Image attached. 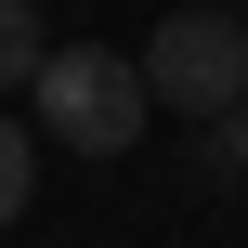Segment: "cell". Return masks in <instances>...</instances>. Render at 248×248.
<instances>
[{
    "label": "cell",
    "mask_w": 248,
    "mask_h": 248,
    "mask_svg": "<svg viewBox=\"0 0 248 248\" xmlns=\"http://www.w3.org/2000/svg\"><path fill=\"white\" fill-rule=\"evenodd\" d=\"M209 183H248V105H235V118H209Z\"/></svg>",
    "instance_id": "obj_5"
},
{
    "label": "cell",
    "mask_w": 248,
    "mask_h": 248,
    "mask_svg": "<svg viewBox=\"0 0 248 248\" xmlns=\"http://www.w3.org/2000/svg\"><path fill=\"white\" fill-rule=\"evenodd\" d=\"M26 105H39V131H52L65 157H131V144H144V118H157L144 52H105V39L52 52V65L26 78Z\"/></svg>",
    "instance_id": "obj_1"
},
{
    "label": "cell",
    "mask_w": 248,
    "mask_h": 248,
    "mask_svg": "<svg viewBox=\"0 0 248 248\" xmlns=\"http://www.w3.org/2000/svg\"><path fill=\"white\" fill-rule=\"evenodd\" d=\"M26 170H39V144H26V131H13V118H0V222H13V209H26Z\"/></svg>",
    "instance_id": "obj_4"
},
{
    "label": "cell",
    "mask_w": 248,
    "mask_h": 248,
    "mask_svg": "<svg viewBox=\"0 0 248 248\" xmlns=\"http://www.w3.org/2000/svg\"><path fill=\"white\" fill-rule=\"evenodd\" d=\"M209 13H235V0H209Z\"/></svg>",
    "instance_id": "obj_6"
},
{
    "label": "cell",
    "mask_w": 248,
    "mask_h": 248,
    "mask_svg": "<svg viewBox=\"0 0 248 248\" xmlns=\"http://www.w3.org/2000/svg\"><path fill=\"white\" fill-rule=\"evenodd\" d=\"M144 92H157L170 118H196V131L235 118V105H248V26H235V13H209V0H196V13L170 0V26L144 39Z\"/></svg>",
    "instance_id": "obj_2"
},
{
    "label": "cell",
    "mask_w": 248,
    "mask_h": 248,
    "mask_svg": "<svg viewBox=\"0 0 248 248\" xmlns=\"http://www.w3.org/2000/svg\"><path fill=\"white\" fill-rule=\"evenodd\" d=\"M39 65H52L39 13H26V0H0V92H13V78H39Z\"/></svg>",
    "instance_id": "obj_3"
}]
</instances>
